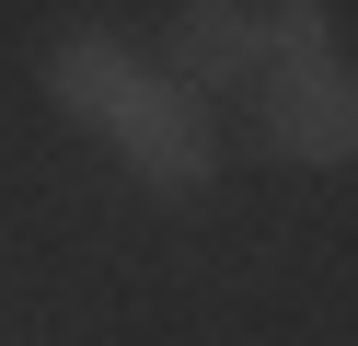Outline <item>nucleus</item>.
I'll return each instance as SVG.
<instances>
[{"instance_id": "obj_3", "label": "nucleus", "mask_w": 358, "mask_h": 346, "mask_svg": "<svg viewBox=\"0 0 358 346\" xmlns=\"http://www.w3.org/2000/svg\"><path fill=\"white\" fill-rule=\"evenodd\" d=\"M266 58H278V46H266L255 0H185V12H173V81H185L196 104H208L220 81H255Z\"/></svg>"}, {"instance_id": "obj_2", "label": "nucleus", "mask_w": 358, "mask_h": 346, "mask_svg": "<svg viewBox=\"0 0 358 346\" xmlns=\"http://www.w3.org/2000/svg\"><path fill=\"white\" fill-rule=\"evenodd\" d=\"M266 138H278L289 161H347L358 150V81L335 58H289L278 81H266Z\"/></svg>"}, {"instance_id": "obj_4", "label": "nucleus", "mask_w": 358, "mask_h": 346, "mask_svg": "<svg viewBox=\"0 0 358 346\" xmlns=\"http://www.w3.org/2000/svg\"><path fill=\"white\" fill-rule=\"evenodd\" d=\"M127 81H139V58H127V46L104 35V23H70V35L47 46V92L81 115V127H104V115L127 104Z\"/></svg>"}, {"instance_id": "obj_1", "label": "nucleus", "mask_w": 358, "mask_h": 346, "mask_svg": "<svg viewBox=\"0 0 358 346\" xmlns=\"http://www.w3.org/2000/svg\"><path fill=\"white\" fill-rule=\"evenodd\" d=\"M104 138H116V161H127L139 185H162V196L208 185V161H220V138H208V104H196L173 69H162V81L139 69V81H127V104L104 115Z\"/></svg>"}]
</instances>
